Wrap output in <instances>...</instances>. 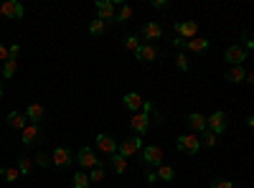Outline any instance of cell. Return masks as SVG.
Returning <instances> with one entry per match:
<instances>
[{
	"instance_id": "obj_1",
	"label": "cell",
	"mask_w": 254,
	"mask_h": 188,
	"mask_svg": "<svg viewBox=\"0 0 254 188\" xmlns=\"http://www.w3.org/2000/svg\"><path fill=\"white\" fill-rule=\"evenodd\" d=\"M140 150H142V140H140L137 135H132V137H127V140L117 142V153H120L122 158H130V155H137Z\"/></svg>"
},
{
	"instance_id": "obj_2",
	"label": "cell",
	"mask_w": 254,
	"mask_h": 188,
	"mask_svg": "<svg viewBox=\"0 0 254 188\" xmlns=\"http://www.w3.org/2000/svg\"><path fill=\"white\" fill-rule=\"evenodd\" d=\"M226 127H229V122H226V115H224L221 110H216L211 117H206V130H208V132H214L216 137H219Z\"/></svg>"
},
{
	"instance_id": "obj_3",
	"label": "cell",
	"mask_w": 254,
	"mask_h": 188,
	"mask_svg": "<svg viewBox=\"0 0 254 188\" xmlns=\"http://www.w3.org/2000/svg\"><path fill=\"white\" fill-rule=\"evenodd\" d=\"M178 150L183 155H196L198 148H201V142H198V135H178Z\"/></svg>"
},
{
	"instance_id": "obj_4",
	"label": "cell",
	"mask_w": 254,
	"mask_h": 188,
	"mask_svg": "<svg viewBox=\"0 0 254 188\" xmlns=\"http://www.w3.org/2000/svg\"><path fill=\"white\" fill-rule=\"evenodd\" d=\"M97 15H99V20H104V23H115V15H117V10H115V3L112 0H97Z\"/></svg>"
},
{
	"instance_id": "obj_5",
	"label": "cell",
	"mask_w": 254,
	"mask_h": 188,
	"mask_svg": "<svg viewBox=\"0 0 254 188\" xmlns=\"http://www.w3.org/2000/svg\"><path fill=\"white\" fill-rule=\"evenodd\" d=\"M142 160L145 165H158L163 163V150L158 148V145H142Z\"/></svg>"
},
{
	"instance_id": "obj_6",
	"label": "cell",
	"mask_w": 254,
	"mask_h": 188,
	"mask_svg": "<svg viewBox=\"0 0 254 188\" xmlns=\"http://www.w3.org/2000/svg\"><path fill=\"white\" fill-rule=\"evenodd\" d=\"M69 163H74V153L69 148H56L51 153V165H59V168H66Z\"/></svg>"
},
{
	"instance_id": "obj_7",
	"label": "cell",
	"mask_w": 254,
	"mask_h": 188,
	"mask_svg": "<svg viewBox=\"0 0 254 188\" xmlns=\"http://www.w3.org/2000/svg\"><path fill=\"white\" fill-rule=\"evenodd\" d=\"M130 127L135 130V135H145L147 130H150V117H147L145 112H135V117L130 120Z\"/></svg>"
},
{
	"instance_id": "obj_8",
	"label": "cell",
	"mask_w": 254,
	"mask_h": 188,
	"mask_svg": "<svg viewBox=\"0 0 254 188\" xmlns=\"http://www.w3.org/2000/svg\"><path fill=\"white\" fill-rule=\"evenodd\" d=\"M196 31H198L196 20H183V23H176V33H178V38H183V41L196 38Z\"/></svg>"
},
{
	"instance_id": "obj_9",
	"label": "cell",
	"mask_w": 254,
	"mask_h": 188,
	"mask_svg": "<svg viewBox=\"0 0 254 188\" xmlns=\"http://www.w3.org/2000/svg\"><path fill=\"white\" fill-rule=\"evenodd\" d=\"M0 10H3V15H5V18H10V20L23 18V5H20L18 0H5V3L0 5Z\"/></svg>"
},
{
	"instance_id": "obj_10",
	"label": "cell",
	"mask_w": 254,
	"mask_h": 188,
	"mask_svg": "<svg viewBox=\"0 0 254 188\" xmlns=\"http://www.w3.org/2000/svg\"><path fill=\"white\" fill-rule=\"evenodd\" d=\"M97 150H102V153H107V155L117 153V140H115L112 135H107V132H102V135H97Z\"/></svg>"
},
{
	"instance_id": "obj_11",
	"label": "cell",
	"mask_w": 254,
	"mask_h": 188,
	"mask_svg": "<svg viewBox=\"0 0 254 188\" xmlns=\"http://www.w3.org/2000/svg\"><path fill=\"white\" fill-rule=\"evenodd\" d=\"M76 160H79L81 168H94V165H102V163L97 160V155H94L92 148H81V150L76 153Z\"/></svg>"
},
{
	"instance_id": "obj_12",
	"label": "cell",
	"mask_w": 254,
	"mask_h": 188,
	"mask_svg": "<svg viewBox=\"0 0 254 188\" xmlns=\"http://www.w3.org/2000/svg\"><path fill=\"white\" fill-rule=\"evenodd\" d=\"M226 61L231 66H242V61H247V49L242 46H229L226 49Z\"/></svg>"
},
{
	"instance_id": "obj_13",
	"label": "cell",
	"mask_w": 254,
	"mask_h": 188,
	"mask_svg": "<svg viewBox=\"0 0 254 188\" xmlns=\"http://www.w3.org/2000/svg\"><path fill=\"white\" fill-rule=\"evenodd\" d=\"M38 137H41V127H38V125H31V122H28L26 127L20 130V140H23L26 145H33Z\"/></svg>"
},
{
	"instance_id": "obj_14",
	"label": "cell",
	"mask_w": 254,
	"mask_h": 188,
	"mask_svg": "<svg viewBox=\"0 0 254 188\" xmlns=\"http://www.w3.org/2000/svg\"><path fill=\"white\" fill-rule=\"evenodd\" d=\"M140 36L147 38V41H158V38H163V28H160L158 23H142Z\"/></svg>"
},
{
	"instance_id": "obj_15",
	"label": "cell",
	"mask_w": 254,
	"mask_h": 188,
	"mask_svg": "<svg viewBox=\"0 0 254 188\" xmlns=\"http://www.w3.org/2000/svg\"><path fill=\"white\" fill-rule=\"evenodd\" d=\"M155 56H158V49L150 46V44H140L137 51H135V59L137 61H155Z\"/></svg>"
},
{
	"instance_id": "obj_16",
	"label": "cell",
	"mask_w": 254,
	"mask_h": 188,
	"mask_svg": "<svg viewBox=\"0 0 254 188\" xmlns=\"http://www.w3.org/2000/svg\"><path fill=\"white\" fill-rule=\"evenodd\" d=\"M26 120L31 122V125H38L41 120H44V107H41V104L38 102H33V104H28V107H26Z\"/></svg>"
},
{
	"instance_id": "obj_17",
	"label": "cell",
	"mask_w": 254,
	"mask_h": 188,
	"mask_svg": "<svg viewBox=\"0 0 254 188\" xmlns=\"http://www.w3.org/2000/svg\"><path fill=\"white\" fill-rule=\"evenodd\" d=\"M122 102H125V107L130 110V112H140V110H142V102H145V99H142V97H140L137 92H127Z\"/></svg>"
},
{
	"instance_id": "obj_18",
	"label": "cell",
	"mask_w": 254,
	"mask_h": 188,
	"mask_svg": "<svg viewBox=\"0 0 254 188\" xmlns=\"http://www.w3.org/2000/svg\"><path fill=\"white\" fill-rule=\"evenodd\" d=\"M26 125H28V120H26L23 112H15V110H13V112L8 115V127H13V130H23Z\"/></svg>"
},
{
	"instance_id": "obj_19",
	"label": "cell",
	"mask_w": 254,
	"mask_h": 188,
	"mask_svg": "<svg viewBox=\"0 0 254 188\" xmlns=\"http://www.w3.org/2000/svg\"><path fill=\"white\" fill-rule=\"evenodd\" d=\"M188 125L193 130H198V132H203L206 130V115H201V112H193V115H188Z\"/></svg>"
},
{
	"instance_id": "obj_20",
	"label": "cell",
	"mask_w": 254,
	"mask_h": 188,
	"mask_svg": "<svg viewBox=\"0 0 254 188\" xmlns=\"http://www.w3.org/2000/svg\"><path fill=\"white\" fill-rule=\"evenodd\" d=\"M244 74H247V71H244L242 66H229L224 76H226V81H234V84H239V81H244Z\"/></svg>"
},
{
	"instance_id": "obj_21",
	"label": "cell",
	"mask_w": 254,
	"mask_h": 188,
	"mask_svg": "<svg viewBox=\"0 0 254 188\" xmlns=\"http://www.w3.org/2000/svg\"><path fill=\"white\" fill-rule=\"evenodd\" d=\"M186 46H188L190 51H196V54H203V51L208 49V41H206V38H190V41H186Z\"/></svg>"
},
{
	"instance_id": "obj_22",
	"label": "cell",
	"mask_w": 254,
	"mask_h": 188,
	"mask_svg": "<svg viewBox=\"0 0 254 188\" xmlns=\"http://www.w3.org/2000/svg\"><path fill=\"white\" fill-rule=\"evenodd\" d=\"M110 158H112V168H115V173H120V176H122V173L127 171V158H122L120 153H112Z\"/></svg>"
},
{
	"instance_id": "obj_23",
	"label": "cell",
	"mask_w": 254,
	"mask_h": 188,
	"mask_svg": "<svg viewBox=\"0 0 254 188\" xmlns=\"http://www.w3.org/2000/svg\"><path fill=\"white\" fill-rule=\"evenodd\" d=\"M155 176H158L160 181H173V178H176V171L171 168V165L160 163V165H158V173H155Z\"/></svg>"
},
{
	"instance_id": "obj_24",
	"label": "cell",
	"mask_w": 254,
	"mask_h": 188,
	"mask_svg": "<svg viewBox=\"0 0 254 188\" xmlns=\"http://www.w3.org/2000/svg\"><path fill=\"white\" fill-rule=\"evenodd\" d=\"M130 18H132V8L125 5V3H120V13L115 15V23H125V20H130Z\"/></svg>"
},
{
	"instance_id": "obj_25",
	"label": "cell",
	"mask_w": 254,
	"mask_h": 188,
	"mask_svg": "<svg viewBox=\"0 0 254 188\" xmlns=\"http://www.w3.org/2000/svg\"><path fill=\"white\" fill-rule=\"evenodd\" d=\"M18 173L20 176H31L33 173V160L31 158H20L18 160Z\"/></svg>"
},
{
	"instance_id": "obj_26",
	"label": "cell",
	"mask_w": 254,
	"mask_h": 188,
	"mask_svg": "<svg viewBox=\"0 0 254 188\" xmlns=\"http://www.w3.org/2000/svg\"><path fill=\"white\" fill-rule=\"evenodd\" d=\"M15 69H18V61H15V59H8V61H3V76H5V79L15 76Z\"/></svg>"
},
{
	"instance_id": "obj_27",
	"label": "cell",
	"mask_w": 254,
	"mask_h": 188,
	"mask_svg": "<svg viewBox=\"0 0 254 188\" xmlns=\"http://www.w3.org/2000/svg\"><path fill=\"white\" fill-rule=\"evenodd\" d=\"M104 31H107V23H104V20L97 18V20H92V23H89V33L92 36H102Z\"/></svg>"
},
{
	"instance_id": "obj_28",
	"label": "cell",
	"mask_w": 254,
	"mask_h": 188,
	"mask_svg": "<svg viewBox=\"0 0 254 188\" xmlns=\"http://www.w3.org/2000/svg\"><path fill=\"white\" fill-rule=\"evenodd\" d=\"M216 140H219V137H216L214 132L203 130V132H201V140H198V142H201V145H206V148H214V145H216Z\"/></svg>"
},
{
	"instance_id": "obj_29",
	"label": "cell",
	"mask_w": 254,
	"mask_h": 188,
	"mask_svg": "<svg viewBox=\"0 0 254 188\" xmlns=\"http://www.w3.org/2000/svg\"><path fill=\"white\" fill-rule=\"evenodd\" d=\"M71 188H89V176H87V173H76Z\"/></svg>"
},
{
	"instance_id": "obj_30",
	"label": "cell",
	"mask_w": 254,
	"mask_h": 188,
	"mask_svg": "<svg viewBox=\"0 0 254 188\" xmlns=\"http://www.w3.org/2000/svg\"><path fill=\"white\" fill-rule=\"evenodd\" d=\"M0 176H3L5 181H10V183H15V181L20 178V173H18V168H0Z\"/></svg>"
},
{
	"instance_id": "obj_31",
	"label": "cell",
	"mask_w": 254,
	"mask_h": 188,
	"mask_svg": "<svg viewBox=\"0 0 254 188\" xmlns=\"http://www.w3.org/2000/svg\"><path fill=\"white\" fill-rule=\"evenodd\" d=\"M102 178H104V168H102V165H94L92 173H89V183H99Z\"/></svg>"
},
{
	"instance_id": "obj_32",
	"label": "cell",
	"mask_w": 254,
	"mask_h": 188,
	"mask_svg": "<svg viewBox=\"0 0 254 188\" xmlns=\"http://www.w3.org/2000/svg\"><path fill=\"white\" fill-rule=\"evenodd\" d=\"M36 165H41V168H49L51 165V158L46 153H36Z\"/></svg>"
},
{
	"instance_id": "obj_33",
	"label": "cell",
	"mask_w": 254,
	"mask_h": 188,
	"mask_svg": "<svg viewBox=\"0 0 254 188\" xmlns=\"http://www.w3.org/2000/svg\"><path fill=\"white\" fill-rule=\"evenodd\" d=\"M125 46L130 49V51H137V46H140V41H137V36H127V38H125Z\"/></svg>"
},
{
	"instance_id": "obj_34",
	"label": "cell",
	"mask_w": 254,
	"mask_h": 188,
	"mask_svg": "<svg viewBox=\"0 0 254 188\" xmlns=\"http://www.w3.org/2000/svg\"><path fill=\"white\" fill-rule=\"evenodd\" d=\"M176 64H178V69H181V71H188V69H190V64H188V56H183V54H178Z\"/></svg>"
},
{
	"instance_id": "obj_35",
	"label": "cell",
	"mask_w": 254,
	"mask_h": 188,
	"mask_svg": "<svg viewBox=\"0 0 254 188\" xmlns=\"http://www.w3.org/2000/svg\"><path fill=\"white\" fill-rule=\"evenodd\" d=\"M211 188H234V183L226 181V178H216L214 183H211Z\"/></svg>"
},
{
	"instance_id": "obj_36",
	"label": "cell",
	"mask_w": 254,
	"mask_h": 188,
	"mask_svg": "<svg viewBox=\"0 0 254 188\" xmlns=\"http://www.w3.org/2000/svg\"><path fill=\"white\" fill-rule=\"evenodd\" d=\"M18 54H20V46H18V44H13V46L8 49V59H15V61H18Z\"/></svg>"
},
{
	"instance_id": "obj_37",
	"label": "cell",
	"mask_w": 254,
	"mask_h": 188,
	"mask_svg": "<svg viewBox=\"0 0 254 188\" xmlns=\"http://www.w3.org/2000/svg\"><path fill=\"white\" fill-rule=\"evenodd\" d=\"M242 38H244V46H247V49H254V41H252L249 31H244V33H242Z\"/></svg>"
},
{
	"instance_id": "obj_38",
	"label": "cell",
	"mask_w": 254,
	"mask_h": 188,
	"mask_svg": "<svg viewBox=\"0 0 254 188\" xmlns=\"http://www.w3.org/2000/svg\"><path fill=\"white\" fill-rule=\"evenodd\" d=\"M173 46H176V49H183V46H186V41L176 36V38H173Z\"/></svg>"
},
{
	"instance_id": "obj_39",
	"label": "cell",
	"mask_w": 254,
	"mask_h": 188,
	"mask_svg": "<svg viewBox=\"0 0 254 188\" xmlns=\"http://www.w3.org/2000/svg\"><path fill=\"white\" fill-rule=\"evenodd\" d=\"M0 61H8V49L0 46Z\"/></svg>"
},
{
	"instance_id": "obj_40",
	"label": "cell",
	"mask_w": 254,
	"mask_h": 188,
	"mask_svg": "<svg viewBox=\"0 0 254 188\" xmlns=\"http://www.w3.org/2000/svg\"><path fill=\"white\" fill-rule=\"evenodd\" d=\"M153 8H168L165 0H153Z\"/></svg>"
},
{
	"instance_id": "obj_41",
	"label": "cell",
	"mask_w": 254,
	"mask_h": 188,
	"mask_svg": "<svg viewBox=\"0 0 254 188\" xmlns=\"http://www.w3.org/2000/svg\"><path fill=\"white\" fill-rule=\"evenodd\" d=\"M0 97H3V81H0Z\"/></svg>"
},
{
	"instance_id": "obj_42",
	"label": "cell",
	"mask_w": 254,
	"mask_h": 188,
	"mask_svg": "<svg viewBox=\"0 0 254 188\" xmlns=\"http://www.w3.org/2000/svg\"><path fill=\"white\" fill-rule=\"evenodd\" d=\"M0 18H3V10H0Z\"/></svg>"
},
{
	"instance_id": "obj_43",
	"label": "cell",
	"mask_w": 254,
	"mask_h": 188,
	"mask_svg": "<svg viewBox=\"0 0 254 188\" xmlns=\"http://www.w3.org/2000/svg\"><path fill=\"white\" fill-rule=\"evenodd\" d=\"M20 188H28V186H20Z\"/></svg>"
}]
</instances>
